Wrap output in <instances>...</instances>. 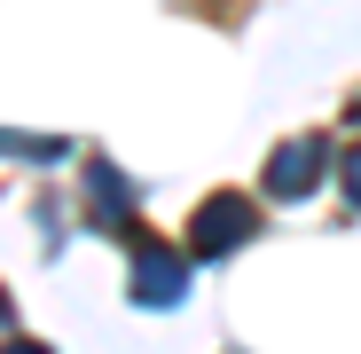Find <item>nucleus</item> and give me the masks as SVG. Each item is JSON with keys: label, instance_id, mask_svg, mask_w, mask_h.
Returning <instances> with one entry per match:
<instances>
[{"label": "nucleus", "instance_id": "obj_1", "mask_svg": "<svg viewBox=\"0 0 361 354\" xmlns=\"http://www.w3.org/2000/svg\"><path fill=\"white\" fill-rule=\"evenodd\" d=\"M252 236V205L235 197V189H220V197H204L197 205V220H189V252H204V260H220V252H235Z\"/></svg>", "mask_w": 361, "mask_h": 354}, {"label": "nucleus", "instance_id": "obj_5", "mask_svg": "<svg viewBox=\"0 0 361 354\" xmlns=\"http://www.w3.org/2000/svg\"><path fill=\"white\" fill-rule=\"evenodd\" d=\"M0 150H16V158H63V142H39V134H0Z\"/></svg>", "mask_w": 361, "mask_h": 354}, {"label": "nucleus", "instance_id": "obj_8", "mask_svg": "<svg viewBox=\"0 0 361 354\" xmlns=\"http://www.w3.org/2000/svg\"><path fill=\"white\" fill-rule=\"evenodd\" d=\"M353 118H361V102H353Z\"/></svg>", "mask_w": 361, "mask_h": 354}, {"label": "nucleus", "instance_id": "obj_3", "mask_svg": "<svg viewBox=\"0 0 361 354\" xmlns=\"http://www.w3.org/2000/svg\"><path fill=\"white\" fill-rule=\"evenodd\" d=\"M180 291H189V268L173 252H134V300L142 307H173Z\"/></svg>", "mask_w": 361, "mask_h": 354}, {"label": "nucleus", "instance_id": "obj_6", "mask_svg": "<svg viewBox=\"0 0 361 354\" xmlns=\"http://www.w3.org/2000/svg\"><path fill=\"white\" fill-rule=\"evenodd\" d=\"M345 197H353V205H361V150H353V158H345Z\"/></svg>", "mask_w": 361, "mask_h": 354}, {"label": "nucleus", "instance_id": "obj_2", "mask_svg": "<svg viewBox=\"0 0 361 354\" xmlns=\"http://www.w3.org/2000/svg\"><path fill=\"white\" fill-rule=\"evenodd\" d=\"M322 165H330V142H322V134L283 142V150L267 158V197H307V189L322 182Z\"/></svg>", "mask_w": 361, "mask_h": 354}, {"label": "nucleus", "instance_id": "obj_7", "mask_svg": "<svg viewBox=\"0 0 361 354\" xmlns=\"http://www.w3.org/2000/svg\"><path fill=\"white\" fill-rule=\"evenodd\" d=\"M0 354H47V346H0Z\"/></svg>", "mask_w": 361, "mask_h": 354}, {"label": "nucleus", "instance_id": "obj_4", "mask_svg": "<svg viewBox=\"0 0 361 354\" xmlns=\"http://www.w3.org/2000/svg\"><path fill=\"white\" fill-rule=\"evenodd\" d=\"M94 220H102V228L126 220V182H118V173H94Z\"/></svg>", "mask_w": 361, "mask_h": 354}]
</instances>
